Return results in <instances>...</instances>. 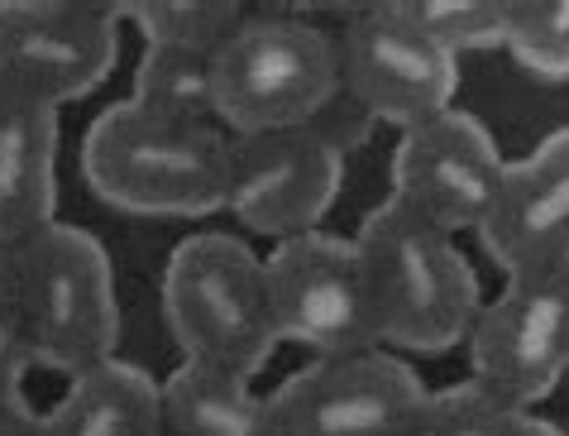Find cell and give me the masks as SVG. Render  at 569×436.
Here are the masks:
<instances>
[{
	"instance_id": "6da1fadb",
	"label": "cell",
	"mask_w": 569,
	"mask_h": 436,
	"mask_svg": "<svg viewBox=\"0 0 569 436\" xmlns=\"http://www.w3.org/2000/svg\"><path fill=\"white\" fill-rule=\"evenodd\" d=\"M355 249L369 278L378 340L398 350L446 355L465 346L479 317V274L440 226L421 221L398 201L363 216Z\"/></svg>"
},
{
	"instance_id": "7a4b0ae2",
	"label": "cell",
	"mask_w": 569,
	"mask_h": 436,
	"mask_svg": "<svg viewBox=\"0 0 569 436\" xmlns=\"http://www.w3.org/2000/svg\"><path fill=\"white\" fill-rule=\"evenodd\" d=\"M230 135L182 125L120 101L97 116L82 145V174L106 207L134 216H207L226 207Z\"/></svg>"
},
{
	"instance_id": "3957f363",
	"label": "cell",
	"mask_w": 569,
	"mask_h": 436,
	"mask_svg": "<svg viewBox=\"0 0 569 436\" xmlns=\"http://www.w3.org/2000/svg\"><path fill=\"white\" fill-rule=\"evenodd\" d=\"M20 298L29 360L62 374H87L116 360L120 298L101 240L82 226L53 221L6 249Z\"/></svg>"
},
{
	"instance_id": "277c9868",
	"label": "cell",
	"mask_w": 569,
	"mask_h": 436,
	"mask_svg": "<svg viewBox=\"0 0 569 436\" xmlns=\"http://www.w3.org/2000/svg\"><path fill=\"white\" fill-rule=\"evenodd\" d=\"M163 317L187 360L254 379L278 350L263 259L226 230L187 236L163 269Z\"/></svg>"
},
{
	"instance_id": "5b68a950",
	"label": "cell",
	"mask_w": 569,
	"mask_h": 436,
	"mask_svg": "<svg viewBox=\"0 0 569 436\" xmlns=\"http://www.w3.org/2000/svg\"><path fill=\"white\" fill-rule=\"evenodd\" d=\"M340 91V43L297 14H244L211 58V101L226 135L307 125Z\"/></svg>"
},
{
	"instance_id": "8992f818",
	"label": "cell",
	"mask_w": 569,
	"mask_h": 436,
	"mask_svg": "<svg viewBox=\"0 0 569 436\" xmlns=\"http://www.w3.org/2000/svg\"><path fill=\"white\" fill-rule=\"evenodd\" d=\"M473 384L508 403H541L569 374V259L508 274L469 331Z\"/></svg>"
},
{
	"instance_id": "52a82bcc",
	"label": "cell",
	"mask_w": 569,
	"mask_h": 436,
	"mask_svg": "<svg viewBox=\"0 0 569 436\" xmlns=\"http://www.w3.org/2000/svg\"><path fill=\"white\" fill-rule=\"evenodd\" d=\"M340 43V91L369 120L412 125L450 111L460 62L426 34L417 6H359L345 20Z\"/></svg>"
},
{
	"instance_id": "ba28073f",
	"label": "cell",
	"mask_w": 569,
	"mask_h": 436,
	"mask_svg": "<svg viewBox=\"0 0 569 436\" xmlns=\"http://www.w3.org/2000/svg\"><path fill=\"white\" fill-rule=\"evenodd\" d=\"M263 278H268L278 336L316 350V360H326V355H363L383 346L355 240L326 236V230L292 236L268 255Z\"/></svg>"
},
{
	"instance_id": "9c48e42d",
	"label": "cell",
	"mask_w": 569,
	"mask_h": 436,
	"mask_svg": "<svg viewBox=\"0 0 569 436\" xmlns=\"http://www.w3.org/2000/svg\"><path fill=\"white\" fill-rule=\"evenodd\" d=\"M278 436H417L431 388L398 355H326L273 394Z\"/></svg>"
},
{
	"instance_id": "30bf717a",
	"label": "cell",
	"mask_w": 569,
	"mask_h": 436,
	"mask_svg": "<svg viewBox=\"0 0 569 436\" xmlns=\"http://www.w3.org/2000/svg\"><path fill=\"white\" fill-rule=\"evenodd\" d=\"M120 62L116 6L0 0V87L49 106L91 97Z\"/></svg>"
},
{
	"instance_id": "8fae6325",
	"label": "cell",
	"mask_w": 569,
	"mask_h": 436,
	"mask_svg": "<svg viewBox=\"0 0 569 436\" xmlns=\"http://www.w3.org/2000/svg\"><path fill=\"white\" fill-rule=\"evenodd\" d=\"M502 174H508V159L498 153L479 116L450 106L402 130V145L392 153V201L440 226L446 236H460V230L479 236L502 192Z\"/></svg>"
},
{
	"instance_id": "7c38bea8",
	"label": "cell",
	"mask_w": 569,
	"mask_h": 436,
	"mask_svg": "<svg viewBox=\"0 0 569 436\" xmlns=\"http://www.w3.org/2000/svg\"><path fill=\"white\" fill-rule=\"evenodd\" d=\"M345 182V153H336L316 130L263 135H230V168H226V207L249 230L273 236L278 245L321 226L330 201Z\"/></svg>"
},
{
	"instance_id": "4fadbf2b",
	"label": "cell",
	"mask_w": 569,
	"mask_h": 436,
	"mask_svg": "<svg viewBox=\"0 0 569 436\" xmlns=\"http://www.w3.org/2000/svg\"><path fill=\"white\" fill-rule=\"evenodd\" d=\"M479 240L508 274L569 259V125L546 135L527 159L508 164Z\"/></svg>"
},
{
	"instance_id": "5bb4252c",
	"label": "cell",
	"mask_w": 569,
	"mask_h": 436,
	"mask_svg": "<svg viewBox=\"0 0 569 436\" xmlns=\"http://www.w3.org/2000/svg\"><path fill=\"white\" fill-rule=\"evenodd\" d=\"M58 221V106L0 87V249Z\"/></svg>"
},
{
	"instance_id": "9a60e30c",
	"label": "cell",
	"mask_w": 569,
	"mask_h": 436,
	"mask_svg": "<svg viewBox=\"0 0 569 436\" xmlns=\"http://www.w3.org/2000/svg\"><path fill=\"white\" fill-rule=\"evenodd\" d=\"M39 436H163L158 384L124 360L72 374L68 394L39 417Z\"/></svg>"
},
{
	"instance_id": "2e32d148",
	"label": "cell",
	"mask_w": 569,
	"mask_h": 436,
	"mask_svg": "<svg viewBox=\"0 0 569 436\" xmlns=\"http://www.w3.org/2000/svg\"><path fill=\"white\" fill-rule=\"evenodd\" d=\"M168 436H278L273 398L249 388V379L197 360H182L158 384Z\"/></svg>"
},
{
	"instance_id": "e0dca14e",
	"label": "cell",
	"mask_w": 569,
	"mask_h": 436,
	"mask_svg": "<svg viewBox=\"0 0 569 436\" xmlns=\"http://www.w3.org/2000/svg\"><path fill=\"white\" fill-rule=\"evenodd\" d=\"M139 111L158 120H182V125H216L211 101V58L178 53V49H144L134 72V97Z\"/></svg>"
},
{
	"instance_id": "ac0fdd59",
	"label": "cell",
	"mask_w": 569,
	"mask_h": 436,
	"mask_svg": "<svg viewBox=\"0 0 569 436\" xmlns=\"http://www.w3.org/2000/svg\"><path fill=\"white\" fill-rule=\"evenodd\" d=\"M417 436H565V432L546 423V417H536L531 408H521V403L488 394V388L469 379L455 388H436Z\"/></svg>"
},
{
	"instance_id": "d6986e66",
	"label": "cell",
	"mask_w": 569,
	"mask_h": 436,
	"mask_svg": "<svg viewBox=\"0 0 569 436\" xmlns=\"http://www.w3.org/2000/svg\"><path fill=\"white\" fill-rule=\"evenodd\" d=\"M116 20H130L139 34L149 39V49H178V53H201L216 58V49L234 34V24L244 20L240 6H187V0H153V6H116Z\"/></svg>"
},
{
	"instance_id": "ffe728a7",
	"label": "cell",
	"mask_w": 569,
	"mask_h": 436,
	"mask_svg": "<svg viewBox=\"0 0 569 436\" xmlns=\"http://www.w3.org/2000/svg\"><path fill=\"white\" fill-rule=\"evenodd\" d=\"M502 49L536 77H569V0H517L508 6Z\"/></svg>"
},
{
	"instance_id": "44dd1931",
	"label": "cell",
	"mask_w": 569,
	"mask_h": 436,
	"mask_svg": "<svg viewBox=\"0 0 569 436\" xmlns=\"http://www.w3.org/2000/svg\"><path fill=\"white\" fill-rule=\"evenodd\" d=\"M417 20L446 53L498 49L508 34V6H488V0H426L417 6Z\"/></svg>"
},
{
	"instance_id": "7402d4cb",
	"label": "cell",
	"mask_w": 569,
	"mask_h": 436,
	"mask_svg": "<svg viewBox=\"0 0 569 436\" xmlns=\"http://www.w3.org/2000/svg\"><path fill=\"white\" fill-rule=\"evenodd\" d=\"M29 346H24V321H20V298H14V274L0 249V388H20L29 374Z\"/></svg>"
},
{
	"instance_id": "603a6c76",
	"label": "cell",
	"mask_w": 569,
	"mask_h": 436,
	"mask_svg": "<svg viewBox=\"0 0 569 436\" xmlns=\"http://www.w3.org/2000/svg\"><path fill=\"white\" fill-rule=\"evenodd\" d=\"M307 130L321 135V139H326V145L336 149V153H350L355 145H363V135L373 130V120L363 116L359 106H355L350 97H345V91H336V101H330L326 111H316V116L307 120Z\"/></svg>"
},
{
	"instance_id": "cb8c5ba5",
	"label": "cell",
	"mask_w": 569,
	"mask_h": 436,
	"mask_svg": "<svg viewBox=\"0 0 569 436\" xmlns=\"http://www.w3.org/2000/svg\"><path fill=\"white\" fill-rule=\"evenodd\" d=\"M0 436H39V413L24 403V388H0Z\"/></svg>"
},
{
	"instance_id": "d4e9b609",
	"label": "cell",
	"mask_w": 569,
	"mask_h": 436,
	"mask_svg": "<svg viewBox=\"0 0 569 436\" xmlns=\"http://www.w3.org/2000/svg\"><path fill=\"white\" fill-rule=\"evenodd\" d=\"M163 436H168V432H163Z\"/></svg>"
}]
</instances>
